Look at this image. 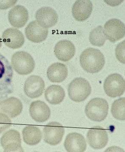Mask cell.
Instances as JSON below:
<instances>
[{"instance_id":"1","label":"cell","mask_w":125,"mask_h":152,"mask_svg":"<svg viewBox=\"0 0 125 152\" xmlns=\"http://www.w3.org/2000/svg\"><path fill=\"white\" fill-rule=\"evenodd\" d=\"M79 62L84 71L95 74L99 72L104 67L105 58L100 50L93 48H88L81 53Z\"/></svg>"},{"instance_id":"2","label":"cell","mask_w":125,"mask_h":152,"mask_svg":"<svg viewBox=\"0 0 125 152\" xmlns=\"http://www.w3.org/2000/svg\"><path fill=\"white\" fill-rule=\"evenodd\" d=\"M13 68L9 61L0 54V102L13 93Z\"/></svg>"},{"instance_id":"3","label":"cell","mask_w":125,"mask_h":152,"mask_svg":"<svg viewBox=\"0 0 125 152\" xmlns=\"http://www.w3.org/2000/svg\"><path fill=\"white\" fill-rule=\"evenodd\" d=\"M109 105L106 100L95 98L88 102L85 107V113L88 118L96 122L105 120L108 113Z\"/></svg>"},{"instance_id":"4","label":"cell","mask_w":125,"mask_h":152,"mask_svg":"<svg viewBox=\"0 0 125 152\" xmlns=\"http://www.w3.org/2000/svg\"><path fill=\"white\" fill-rule=\"evenodd\" d=\"M91 91V86L90 83L82 77L74 78L68 86L69 97L75 102L84 101L90 94Z\"/></svg>"},{"instance_id":"5","label":"cell","mask_w":125,"mask_h":152,"mask_svg":"<svg viewBox=\"0 0 125 152\" xmlns=\"http://www.w3.org/2000/svg\"><path fill=\"white\" fill-rule=\"evenodd\" d=\"M11 64L15 71L22 75L31 74L35 65L33 57L28 52L24 51L14 53L11 58Z\"/></svg>"},{"instance_id":"6","label":"cell","mask_w":125,"mask_h":152,"mask_svg":"<svg viewBox=\"0 0 125 152\" xmlns=\"http://www.w3.org/2000/svg\"><path fill=\"white\" fill-rule=\"evenodd\" d=\"M104 89L106 94L110 97L121 96L125 92V80L120 74H111L104 81Z\"/></svg>"},{"instance_id":"7","label":"cell","mask_w":125,"mask_h":152,"mask_svg":"<svg viewBox=\"0 0 125 152\" xmlns=\"http://www.w3.org/2000/svg\"><path fill=\"white\" fill-rule=\"evenodd\" d=\"M65 132L62 124L59 122H50L43 128L44 141L51 146L58 145L62 140Z\"/></svg>"},{"instance_id":"8","label":"cell","mask_w":125,"mask_h":152,"mask_svg":"<svg viewBox=\"0 0 125 152\" xmlns=\"http://www.w3.org/2000/svg\"><path fill=\"white\" fill-rule=\"evenodd\" d=\"M88 144L95 150L105 147L108 141L107 131L101 126H95L89 129L87 134Z\"/></svg>"},{"instance_id":"9","label":"cell","mask_w":125,"mask_h":152,"mask_svg":"<svg viewBox=\"0 0 125 152\" xmlns=\"http://www.w3.org/2000/svg\"><path fill=\"white\" fill-rule=\"evenodd\" d=\"M103 28L107 39L111 42L119 40L125 36V24L119 19H110L105 24Z\"/></svg>"},{"instance_id":"10","label":"cell","mask_w":125,"mask_h":152,"mask_svg":"<svg viewBox=\"0 0 125 152\" xmlns=\"http://www.w3.org/2000/svg\"><path fill=\"white\" fill-rule=\"evenodd\" d=\"M1 144L5 152H22L20 134L17 130L11 129L4 134Z\"/></svg>"},{"instance_id":"11","label":"cell","mask_w":125,"mask_h":152,"mask_svg":"<svg viewBox=\"0 0 125 152\" xmlns=\"http://www.w3.org/2000/svg\"><path fill=\"white\" fill-rule=\"evenodd\" d=\"M45 86V83L41 77L31 75L25 80L24 91L30 98H37L42 95Z\"/></svg>"},{"instance_id":"12","label":"cell","mask_w":125,"mask_h":152,"mask_svg":"<svg viewBox=\"0 0 125 152\" xmlns=\"http://www.w3.org/2000/svg\"><path fill=\"white\" fill-rule=\"evenodd\" d=\"M35 18L38 23L44 28L55 25L58 20L56 11L50 7H43L36 12Z\"/></svg>"},{"instance_id":"13","label":"cell","mask_w":125,"mask_h":152,"mask_svg":"<svg viewBox=\"0 0 125 152\" xmlns=\"http://www.w3.org/2000/svg\"><path fill=\"white\" fill-rule=\"evenodd\" d=\"M2 38L4 44L13 49L22 47L25 40L23 33L17 28L6 29L3 33Z\"/></svg>"},{"instance_id":"14","label":"cell","mask_w":125,"mask_h":152,"mask_svg":"<svg viewBox=\"0 0 125 152\" xmlns=\"http://www.w3.org/2000/svg\"><path fill=\"white\" fill-rule=\"evenodd\" d=\"M8 17L11 26L15 28H21L27 23L29 15L28 10L25 7L17 5L10 9Z\"/></svg>"},{"instance_id":"15","label":"cell","mask_w":125,"mask_h":152,"mask_svg":"<svg viewBox=\"0 0 125 152\" xmlns=\"http://www.w3.org/2000/svg\"><path fill=\"white\" fill-rule=\"evenodd\" d=\"M23 105L18 99L11 97L0 102V111L10 118L18 116L22 112Z\"/></svg>"},{"instance_id":"16","label":"cell","mask_w":125,"mask_h":152,"mask_svg":"<svg viewBox=\"0 0 125 152\" xmlns=\"http://www.w3.org/2000/svg\"><path fill=\"white\" fill-rule=\"evenodd\" d=\"M54 52L59 60L62 61H68L74 56L76 48L74 44L70 41L61 40L56 44Z\"/></svg>"},{"instance_id":"17","label":"cell","mask_w":125,"mask_h":152,"mask_svg":"<svg viewBox=\"0 0 125 152\" xmlns=\"http://www.w3.org/2000/svg\"><path fill=\"white\" fill-rule=\"evenodd\" d=\"M66 151L69 152H83L87 149L86 140L83 135L71 133L67 135L64 143Z\"/></svg>"},{"instance_id":"18","label":"cell","mask_w":125,"mask_h":152,"mask_svg":"<svg viewBox=\"0 0 125 152\" xmlns=\"http://www.w3.org/2000/svg\"><path fill=\"white\" fill-rule=\"evenodd\" d=\"M29 113L33 120L40 123L48 120L51 114L49 106L44 102L40 100L35 101L31 103Z\"/></svg>"},{"instance_id":"19","label":"cell","mask_w":125,"mask_h":152,"mask_svg":"<svg viewBox=\"0 0 125 152\" xmlns=\"http://www.w3.org/2000/svg\"><path fill=\"white\" fill-rule=\"evenodd\" d=\"M48 28L40 26L36 20L31 22L25 28V34L29 40L35 43L44 41L48 36Z\"/></svg>"},{"instance_id":"20","label":"cell","mask_w":125,"mask_h":152,"mask_svg":"<svg viewBox=\"0 0 125 152\" xmlns=\"http://www.w3.org/2000/svg\"><path fill=\"white\" fill-rule=\"evenodd\" d=\"M93 9V5L90 0H77L75 2L72 7V13L77 20L83 21L90 16Z\"/></svg>"},{"instance_id":"21","label":"cell","mask_w":125,"mask_h":152,"mask_svg":"<svg viewBox=\"0 0 125 152\" xmlns=\"http://www.w3.org/2000/svg\"><path fill=\"white\" fill-rule=\"evenodd\" d=\"M68 75L67 66L61 63H53L47 70V77L51 82H62L67 78Z\"/></svg>"},{"instance_id":"22","label":"cell","mask_w":125,"mask_h":152,"mask_svg":"<svg viewBox=\"0 0 125 152\" xmlns=\"http://www.w3.org/2000/svg\"><path fill=\"white\" fill-rule=\"evenodd\" d=\"M44 96L46 100L50 104H59L65 98V90L60 85H51L46 88Z\"/></svg>"},{"instance_id":"23","label":"cell","mask_w":125,"mask_h":152,"mask_svg":"<svg viewBox=\"0 0 125 152\" xmlns=\"http://www.w3.org/2000/svg\"><path fill=\"white\" fill-rule=\"evenodd\" d=\"M22 133L24 141L30 146H34L39 143L42 137L40 129L33 125L26 126L23 129Z\"/></svg>"},{"instance_id":"24","label":"cell","mask_w":125,"mask_h":152,"mask_svg":"<svg viewBox=\"0 0 125 152\" xmlns=\"http://www.w3.org/2000/svg\"><path fill=\"white\" fill-rule=\"evenodd\" d=\"M89 40L92 44L98 47L103 46L107 40L103 27L98 26L90 31Z\"/></svg>"},{"instance_id":"25","label":"cell","mask_w":125,"mask_h":152,"mask_svg":"<svg viewBox=\"0 0 125 152\" xmlns=\"http://www.w3.org/2000/svg\"><path fill=\"white\" fill-rule=\"evenodd\" d=\"M125 98H121L113 102L111 106L113 116L119 120H125Z\"/></svg>"},{"instance_id":"26","label":"cell","mask_w":125,"mask_h":152,"mask_svg":"<svg viewBox=\"0 0 125 152\" xmlns=\"http://www.w3.org/2000/svg\"><path fill=\"white\" fill-rule=\"evenodd\" d=\"M125 40L119 43L116 45L115 48V55L116 58L122 63H125Z\"/></svg>"},{"instance_id":"27","label":"cell","mask_w":125,"mask_h":152,"mask_svg":"<svg viewBox=\"0 0 125 152\" xmlns=\"http://www.w3.org/2000/svg\"><path fill=\"white\" fill-rule=\"evenodd\" d=\"M11 121L9 117L5 114L0 113V134L11 127Z\"/></svg>"},{"instance_id":"28","label":"cell","mask_w":125,"mask_h":152,"mask_svg":"<svg viewBox=\"0 0 125 152\" xmlns=\"http://www.w3.org/2000/svg\"><path fill=\"white\" fill-rule=\"evenodd\" d=\"M17 2V1H0V9H8L13 6Z\"/></svg>"},{"instance_id":"29","label":"cell","mask_w":125,"mask_h":152,"mask_svg":"<svg viewBox=\"0 0 125 152\" xmlns=\"http://www.w3.org/2000/svg\"><path fill=\"white\" fill-rule=\"evenodd\" d=\"M105 152H124V151L120 147L116 146H112L109 147L107 150L105 151Z\"/></svg>"},{"instance_id":"30","label":"cell","mask_w":125,"mask_h":152,"mask_svg":"<svg viewBox=\"0 0 125 152\" xmlns=\"http://www.w3.org/2000/svg\"><path fill=\"white\" fill-rule=\"evenodd\" d=\"M2 46V41L1 39V37H0V48Z\"/></svg>"}]
</instances>
